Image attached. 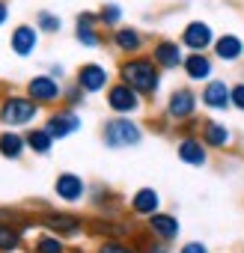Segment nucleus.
I'll use <instances>...</instances> for the list:
<instances>
[{
  "label": "nucleus",
  "instance_id": "nucleus-1",
  "mask_svg": "<svg viewBox=\"0 0 244 253\" xmlns=\"http://www.w3.org/2000/svg\"><path fill=\"white\" fill-rule=\"evenodd\" d=\"M119 81L128 84L131 89H137L143 98H152L161 89V69L155 66V60L149 54L125 57L119 63Z\"/></svg>",
  "mask_w": 244,
  "mask_h": 253
},
{
  "label": "nucleus",
  "instance_id": "nucleus-29",
  "mask_svg": "<svg viewBox=\"0 0 244 253\" xmlns=\"http://www.w3.org/2000/svg\"><path fill=\"white\" fill-rule=\"evenodd\" d=\"M36 30H39V33L54 36V33H60V30H63V18H60V15H54V12H48V9H42V12H36Z\"/></svg>",
  "mask_w": 244,
  "mask_h": 253
},
{
  "label": "nucleus",
  "instance_id": "nucleus-27",
  "mask_svg": "<svg viewBox=\"0 0 244 253\" xmlns=\"http://www.w3.org/2000/svg\"><path fill=\"white\" fill-rule=\"evenodd\" d=\"M24 137H27V149H30L33 155H48V152L54 149V137H51L45 128H30Z\"/></svg>",
  "mask_w": 244,
  "mask_h": 253
},
{
  "label": "nucleus",
  "instance_id": "nucleus-17",
  "mask_svg": "<svg viewBox=\"0 0 244 253\" xmlns=\"http://www.w3.org/2000/svg\"><path fill=\"white\" fill-rule=\"evenodd\" d=\"M182 72L188 81L194 84H208L214 78V63L208 54H185V63H182Z\"/></svg>",
  "mask_w": 244,
  "mask_h": 253
},
{
  "label": "nucleus",
  "instance_id": "nucleus-8",
  "mask_svg": "<svg viewBox=\"0 0 244 253\" xmlns=\"http://www.w3.org/2000/svg\"><path fill=\"white\" fill-rule=\"evenodd\" d=\"M179 39H182V48H188V54H205L217 36L208 21H191V24H185Z\"/></svg>",
  "mask_w": 244,
  "mask_h": 253
},
{
  "label": "nucleus",
  "instance_id": "nucleus-18",
  "mask_svg": "<svg viewBox=\"0 0 244 253\" xmlns=\"http://www.w3.org/2000/svg\"><path fill=\"white\" fill-rule=\"evenodd\" d=\"M54 194L63 203H81L86 197V182L78 173H60L57 182H54Z\"/></svg>",
  "mask_w": 244,
  "mask_h": 253
},
{
  "label": "nucleus",
  "instance_id": "nucleus-30",
  "mask_svg": "<svg viewBox=\"0 0 244 253\" xmlns=\"http://www.w3.org/2000/svg\"><path fill=\"white\" fill-rule=\"evenodd\" d=\"M119 21H122V6L119 3H104L101 9H98V24L101 27H119Z\"/></svg>",
  "mask_w": 244,
  "mask_h": 253
},
{
  "label": "nucleus",
  "instance_id": "nucleus-19",
  "mask_svg": "<svg viewBox=\"0 0 244 253\" xmlns=\"http://www.w3.org/2000/svg\"><path fill=\"white\" fill-rule=\"evenodd\" d=\"M128 209H131V214L134 217H152V214H158L161 211V194L155 191V188H140V191H134L131 194V200H128Z\"/></svg>",
  "mask_w": 244,
  "mask_h": 253
},
{
  "label": "nucleus",
  "instance_id": "nucleus-23",
  "mask_svg": "<svg viewBox=\"0 0 244 253\" xmlns=\"http://www.w3.org/2000/svg\"><path fill=\"white\" fill-rule=\"evenodd\" d=\"M24 152H27V137L24 134H18L15 128L0 131V155L9 158V161H18Z\"/></svg>",
  "mask_w": 244,
  "mask_h": 253
},
{
  "label": "nucleus",
  "instance_id": "nucleus-22",
  "mask_svg": "<svg viewBox=\"0 0 244 253\" xmlns=\"http://www.w3.org/2000/svg\"><path fill=\"white\" fill-rule=\"evenodd\" d=\"M229 84L226 81H217V78H211L205 86H203V92H200V101L208 107V110H226L229 107Z\"/></svg>",
  "mask_w": 244,
  "mask_h": 253
},
{
  "label": "nucleus",
  "instance_id": "nucleus-21",
  "mask_svg": "<svg viewBox=\"0 0 244 253\" xmlns=\"http://www.w3.org/2000/svg\"><path fill=\"white\" fill-rule=\"evenodd\" d=\"M211 51H214V57H217L220 63H238V60L244 57V39L235 36V33H223V36L214 39Z\"/></svg>",
  "mask_w": 244,
  "mask_h": 253
},
{
  "label": "nucleus",
  "instance_id": "nucleus-7",
  "mask_svg": "<svg viewBox=\"0 0 244 253\" xmlns=\"http://www.w3.org/2000/svg\"><path fill=\"white\" fill-rule=\"evenodd\" d=\"M63 89H66V86H63L57 78H51V75H36V78L27 81V95H30L39 107L57 104V101L63 98Z\"/></svg>",
  "mask_w": 244,
  "mask_h": 253
},
{
  "label": "nucleus",
  "instance_id": "nucleus-5",
  "mask_svg": "<svg viewBox=\"0 0 244 253\" xmlns=\"http://www.w3.org/2000/svg\"><path fill=\"white\" fill-rule=\"evenodd\" d=\"M197 104H200V95H197L191 86H176V89L170 92V98H167L164 113H167V119H173V122H191V119L197 116Z\"/></svg>",
  "mask_w": 244,
  "mask_h": 253
},
{
  "label": "nucleus",
  "instance_id": "nucleus-10",
  "mask_svg": "<svg viewBox=\"0 0 244 253\" xmlns=\"http://www.w3.org/2000/svg\"><path fill=\"white\" fill-rule=\"evenodd\" d=\"M42 128H45L54 140H66V137H72V134L81 128V116L75 113V107H60V110H54V113L45 119Z\"/></svg>",
  "mask_w": 244,
  "mask_h": 253
},
{
  "label": "nucleus",
  "instance_id": "nucleus-31",
  "mask_svg": "<svg viewBox=\"0 0 244 253\" xmlns=\"http://www.w3.org/2000/svg\"><path fill=\"white\" fill-rule=\"evenodd\" d=\"M83 98H86V92H83L78 84H72V86L63 89V101H66V107H78V104H83Z\"/></svg>",
  "mask_w": 244,
  "mask_h": 253
},
{
  "label": "nucleus",
  "instance_id": "nucleus-25",
  "mask_svg": "<svg viewBox=\"0 0 244 253\" xmlns=\"http://www.w3.org/2000/svg\"><path fill=\"white\" fill-rule=\"evenodd\" d=\"M89 226H92V229H86V232H95V235H101V238H128V235H131V226H128V223L107 220V217H104V220L98 217V220H92Z\"/></svg>",
  "mask_w": 244,
  "mask_h": 253
},
{
  "label": "nucleus",
  "instance_id": "nucleus-34",
  "mask_svg": "<svg viewBox=\"0 0 244 253\" xmlns=\"http://www.w3.org/2000/svg\"><path fill=\"white\" fill-rule=\"evenodd\" d=\"M143 253H170V250H167V244H161V241H155V244H149V247H143Z\"/></svg>",
  "mask_w": 244,
  "mask_h": 253
},
{
  "label": "nucleus",
  "instance_id": "nucleus-12",
  "mask_svg": "<svg viewBox=\"0 0 244 253\" xmlns=\"http://www.w3.org/2000/svg\"><path fill=\"white\" fill-rule=\"evenodd\" d=\"M146 229H149V235H152L155 241L170 244V241H176V238H179L182 223H179V217H176V214H170V211H158V214H152V217L146 220Z\"/></svg>",
  "mask_w": 244,
  "mask_h": 253
},
{
  "label": "nucleus",
  "instance_id": "nucleus-38",
  "mask_svg": "<svg viewBox=\"0 0 244 253\" xmlns=\"http://www.w3.org/2000/svg\"><path fill=\"white\" fill-rule=\"evenodd\" d=\"M0 217H6V214H3V211H0Z\"/></svg>",
  "mask_w": 244,
  "mask_h": 253
},
{
  "label": "nucleus",
  "instance_id": "nucleus-32",
  "mask_svg": "<svg viewBox=\"0 0 244 253\" xmlns=\"http://www.w3.org/2000/svg\"><path fill=\"white\" fill-rule=\"evenodd\" d=\"M229 104H232L235 110H241V113H244V81L232 84V89H229Z\"/></svg>",
  "mask_w": 244,
  "mask_h": 253
},
{
  "label": "nucleus",
  "instance_id": "nucleus-24",
  "mask_svg": "<svg viewBox=\"0 0 244 253\" xmlns=\"http://www.w3.org/2000/svg\"><path fill=\"white\" fill-rule=\"evenodd\" d=\"M27 226H15L9 220H0V253H15L24 241Z\"/></svg>",
  "mask_w": 244,
  "mask_h": 253
},
{
  "label": "nucleus",
  "instance_id": "nucleus-37",
  "mask_svg": "<svg viewBox=\"0 0 244 253\" xmlns=\"http://www.w3.org/2000/svg\"><path fill=\"white\" fill-rule=\"evenodd\" d=\"M69 253H81V250H69Z\"/></svg>",
  "mask_w": 244,
  "mask_h": 253
},
{
  "label": "nucleus",
  "instance_id": "nucleus-16",
  "mask_svg": "<svg viewBox=\"0 0 244 253\" xmlns=\"http://www.w3.org/2000/svg\"><path fill=\"white\" fill-rule=\"evenodd\" d=\"M98 12H81L75 18V39L83 45V48H98L104 39H101V30H98Z\"/></svg>",
  "mask_w": 244,
  "mask_h": 253
},
{
  "label": "nucleus",
  "instance_id": "nucleus-33",
  "mask_svg": "<svg viewBox=\"0 0 244 253\" xmlns=\"http://www.w3.org/2000/svg\"><path fill=\"white\" fill-rule=\"evenodd\" d=\"M179 253H211L203 241H185L182 247H179Z\"/></svg>",
  "mask_w": 244,
  "mask_h": 253
},
{
  "label": "nucleus",
  "instance_id": "nucleus-36",
  "mask_svg": "<svg viewBox=\"0 0 244 253\" xmlns=\"http://www.w3.org/2000/svg\"><path fill=\"white\" fill-rule=\"evenodd\" d=\"M48 75H51V78H57V81H63V78H66V69H63V66H57V63H54V66H51V72H48Z\"/></svg>",
  "mask_w": 244,
  "mask_h": 253
},
{
  "label": "nucleus",
  "instance_id": "nucleus-35",
  "mask_svg": "<svg viewBox=\"0 0 244 253\" xmlns=\"http://www.w3.org/2000/svg\"><path fill=\"white\" fill-rule=\"evenodd\" d=\"M9 21V3H6V0H0V27H3Z\"/></svg>",
  "mask_w": 244,
  "mask_h": 253
},
{
  "label": "nucleus",
  "instance_id": "nucleus-9",
  "mask_svg": "<svg viewBox=\"0 0 244 253\" xmlns=\"http://www.w3.org/2000/svg\"><path fill=\"white\" fill-rule=\"evenodd\" d=\"M75 84H78L86 95L107 92V86H110V72H107L101 63H83V66L75 72Z\"/></svg>",
  "mask_w": 244,
  "mask_h": 253
},
{
  "label": "nucleus",
  "instance_id": "nucleus-3",
  "mask_svg": "<svg viewBox=\"0 0 244 253\" xmlns=\"http://www.w3.org/2000/svg\"><path fill=\"white\" fill-rule=\"evenodd\" d=\"M39 116V104L30 98V95H6L3 101H0V125L3 128H27V125H33Z\"/></svg>",
  "mask_w": 244,
  "mask_h": 253
},
{
  "label": "nucleus",
  "instance_id": "nucleus-13",
  "mask_svg": "<svg viewBox=\"0 0 244 253\" xmlns=\"http://www.w3.org/2000/svg\"><path fill=\"white\" fill-rule=\"evenodd\" d=\"M176 155L182 164L188 167H205L208 164V146L197 137V134H185L179 143H176Z\"/></svg>",
  "mask_w": 244,
  "mask_h": 253
},
{
  "label": "nucleus",
  "instance_id": "nucleus-2",
  "mask_svg": "<svg viewBox=\"0 0 244 253\" xmlns=\"http://www.w3.org/2000/svg\"><path fill=\"white\" fill-rule=\"evenodd\" d=\"M143 140V128L131 116H110L101 125V143L107 149H128Z\"/></svg>",
  "mask_w": 244,
  "mask_h": 253
},
{
  "label": "nucleus",
  "instance_id": "nucleus-11",
  "mask_svg": "<svg viewBox=\"0 0 244 253\" xmlns=\"http://www.w3.org/2000/svg\"><path fill=\"white\" fill-rule=\"evenodd\" d=\"M149 57L155 60V66H158L161 72L182 69V63H185L182 42H176V39H158V42L152 45V54H149Z\"/></svg>",
  "mask_w": 244,
  "mask_h": 253
},
{
  "label": "nucleus",
  "instance_id": "nucleus-14",
  "mask_svg": "<svg viewBox=\"0 0 244 253\" xmlns=\"http://www.w3.org/2000/svg\"><path fill=\"white\" fill-rule=\"evenodd\" d=\"M110 45H113L122 57H137V54H143L146 39H143V33H140L137 27H116L113 36H110Z\"/></svg>",
  "mask_w": 244,
  "mask_h": 253
},
{
  "label": "nucleus",
  "instance_id": "nucleus-28",
  "mask_svg": "<svg viewBox=\"0 0 244 253\" xmlns=\"http://www.w3.org/2000/svg\"><path fill=\"white\" fill-rule=\"evenodd\" d=\"M95 253H143V247H137L128 238H101Z\"/></svg>",
  "mask_w": 244,
  "mask_h": 253
},
{
  "label": "nucleus",
  "instance_id": "nucleus-15",
  "mask_svg": "<svg viewBox=\"0 0 244 253\" xmlns=\"http://www.w3.org/2000/svg\"><path fill=\"white\" fill-rule=\"evenodd\" d=\"M200 140L208 146V149H229L232 146V128L217 119H203L200 122Z\"/></svg>",
  "mask_w": 244,
  "mask_h": 253
},
{
  "label": "nucleus",
  "instance_id": "nucleus-6",
  "mask_svg": "<svg viewBox=\"0 0 244 253\" xmlns=\"http://www.w3.org/2000/svg\"><path fill=\"white\" fill-rule=\"evenodd\" d=\"M39 220H42L45 232H54L60 238H78L86 232V220L72 214V211H45Z\"/></svg>",
  "mask_w": 244,
  "mask_h": 253
},
{
  "label": "nucleus",
  "instance_id": "nucleus-4",
  "mask_svg": "<svg viewBox=\"0 0 244 253\" xmlns=\"http://www.w3.org/2000/svg\"><path fill=\"white\" fill-rule=\"evenodd\" d=\"M104 98H107V107L113 110V116H134V113L143 110V95L137 89H131L128 84H122V81L110 84Z\"/></svg>",
  "mask_w": 244,
  "mask_h": 253
},
{
  "label": "nucleus",
  "instance_id": "nucleus-20",
  "mask_svg": "<svg viewBox=\"0 0 244 253\" xmlns=\"http://www.w3.org/2000/svg\"><path fill=\"white\" fill-rule=\"evenodd\" d=\"M9 48L18 57H30L39 48V30H36V24H18L12 30V36H9Z\"/></svg>",
  "mask_w": 244,
  "mask_h": 253
},
{
  "label": "nucleus",
  "instance_id": "nucleus-26",
  "mask_svg": "<svg viewBox=\"0 0 244 253\" xmlns=\"http://www.w3.org/2000/svg\"><path fill=\"white\" fill-rule=\"evenodd\" d=\"M30 253H69V247H66V238L54 232H39L30 244Z\"/></svg>",
  "mask_w": 244,
  "mask_h": 253
}]
</instances>
